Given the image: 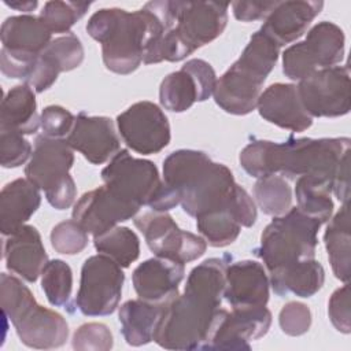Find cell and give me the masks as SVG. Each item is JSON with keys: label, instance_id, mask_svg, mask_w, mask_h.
I'll list each match as a JSON object with an SVG mask.
<instances>
[{"label": "cell", "instance_id": "obj_11", "mask_svg": "<svg viewBox=\"0 0 351 351\" xmlns=\"http://www.w3.org/2000/svg\"><path fill=\"white\" fill-rule=\"evenodd\" d=\"M125 274L110 256L97 254L85 259L81 267L75 307L88 317L112 314L121 300Z\"/></svg>", "mask_w": 351, "mask_h": 351}, {"label": "cell", "instance_id": "obj_15", "mask_svg": "<svg viewBox=\"0 0 351 351\" xmlns=\"http://www.w3.org/2000/svg\"><path fill=\"white\" fill-rule=\"evenodd\" d=\"M256 206L250 193L237 184L230 204L196 217V228L211 247H226L236 241L241 228H251L256 221Z\"/></svg>", "mask_w": 351, "mask_h": 351}, {"label": "cell", "instance_id": "obj_32", "mask_svg": "<svg viewBox=\"0 0 351 351\" xmlns=\"http://www.w3.org/2000/svg\"><path fill=\"white\" fill-rule=\"evenodd\" d=\"M159 101L171 112H184L202 101L200 89L193 75L184 67L167 74L159 86Z\"/></svg>", "mask_w": 351, "mask_h": 351}, {"label": "cell", "instance_id": "obj_37", "mask_svg": "<svg viewBox=\"0 0 351 351\" xmlns=\"http://www.w3.org/2000/svg\"><path fill=\"white\" fill-rule=\"evenodd\" d=\"M41 288L52 306H67L73 291L71 267L62 259L48 261L41 271Z\"/></svg>", "mask_w": 351, "mask_h": 351}, {"label": "cell", "instance_id": "obj_25", "mask_svg": "<svg viewBox=\"0 0 351 351\" xmlns=\"http://www.w3.org/2000/svg\"><path fill=\"white\" fill-rule=\"evenodd\" d=\"M41 189L27 178L5 184L0 193V230L8 236L32 218L41 204Z\"/></svg>", "mask_w": 351, "mask_h": 351}, {"label": "cell", "instance_id": "obj_5", "mask_svg": "<svg viewBox=\"0 0 351 351\" xmlns=\"http://www.w3.org/2000/svg\"><path fill=\"white\" fill-rule=\"evenodd\" d=\"M0 302L4 315L12 322L25 346L51 350L66 343L69 325L63 315L38 304L32 291L18 277L1 273Z\"/></svg>", "mask_w": 351, "mask_h": 351}, {"label": "cell", "instance_id": "obj_36", "mask_svg": "<svg viewBox=\"0 0 351 351\" xmlns=\"http://www.w3.org/2000/svg\"><path fill=\"white\" fill-rule=\"evenodd\" d=\"M278 53L280 47L265 33L258 30L251 36L236 62L266 80L278 60Z\"/></svg>", "mask_w": 351, "mask_h": 351}, {"label": "cell", "instance_id": "obj_12", "mask_svg": "<svg viewBox=\"0 0 351 351\" xmlns=\"http://www.w3.org/2000/svg\"><path fill=\"white\" fill-rule=\"evenodd\" d=\"M155 256L189 263L204 255L207 243L202 236L182 230L167 211H147L133 218Z\"/></svg>", "mask_w": 351, "mask_h": 351}, {"label": "cell", "instance_id": "obj_33", "mask_svg": "<svg viewBox=\"0 0 351 351\" xmlns=\"http://www.w3.org/2000/svg\"><path fill=\"white\" fill-rule=\"evenodd\" d=\"M295 181V196L298 202L296 207L321 223L328 222L335 208L330 197L332 186L326 182L308 177H299Z\"/></svg>", "mask_w": 351, "mask_h": 351}, {"label": "cell", "instance_id": "obj_16", "mask_svg": "<svg viewBox=\"0 0 351 351\" xmlns=\"http://www.w3.org/2000/svg\"><path fill=\"white\" fill-rule=\"evenodd\" d=\"M140 208L103 185L85 192L77 200L73 208V219L95 237L121 222L134 218Z\"/></svg>", "mask_w": 351, "mask_h": 351}, {"label": "cell", "instance_id": "obj_46", "mask_svg": "<svg viewBox=\"0 0 351 351\" xmlns=\"http://www.w3.org/2000/svg\"><path fill=\"white\" fill-rule=\"evenodd\" d=\"M276 4L277 1H233L230 5L237 21L252 22L266 19Z\"/></svg>", "mask_w": 351, "mask_h": 351}, {"label": "cell", "instance_id": "obj_9", "mask_svg": "<svg viewBox=\"0 0 351 351\" xmlns=\"http://www.w3.org/2000/svg\"><path fill=\"white\" fill-rule=\"evenodd\" d=\"M73 148L66 138L37 136L34 149L25 167V176L45 193L48 203L56 210L73 206L77 186L69 174L74 163Z\"/></svg>", "mask_w": 351, "mask_h": 351}, {"label": "cell", "instance_id": "obj_14", "mask_svg": "<svg viewBox=\"0 0 351 351\" xmlns=\"http://www.w3.org/2000/svg\"><path fill=\"white\" fill-rule=\"evenodd\" d=\"M119 134L125 144L141 155L160 152L170 143V123L165 112L152 101L132 104L117 117Z\"/></svg>", "mask_w": 351, "mask_h": 351}, {"label": "cell", "instance_id": "obj_23", "mask_svg": "<svg viewBox=\"0 0 351 351\" xmlns=\"http://www.w3.org/2000/svg\"><path fill=\"white\" fill-rule=\"evenodd\" d=\"M322 7V1L313 0L277 1L259 30L278 47L291 44L306 33Z\"/></svg>", "mask_w": 351, "mask_h": 351}, {"label": "cell", "instance_id": "obj_3", "mask_svg": "<svg viewBox=\"0 0 351 351\" xmlns=\"http://www.w3.org/2000/svg\"><path fill=\"white\" fill-rule=\"evenodd\" d=\"M165 30L160 18L147 4L133 12L117 7L100 8L86 23L88 34L101 44L106 69L121 75L133 73L144 63L148 49Z\"/></svg>", "mask_w": 351, "mask_h": 351}, {"label": "cell", "instance_id": "obj_17", "mask_svg": "<svg viewBox=\"0 0 351 351\" xmlns=\"http://www.w3.org/2000/svg\"><path fill=\"white\" fill-rule=\"evenodd\" d=\"M271 325V313L266 306L225 310L206 350H251L250 341L263 337Z\"/></svg>", "mask_w": 351, "mask_h": 351}, {"label": "cell", "instance_id": "obj_18", "mask_svg": "<svg viewBox=\"0 0 351 351\" xmlns=\"http://www.w3.org/2000/svg\"><path fill=\"white\" fill-rule=\"evenodd\" d=\"M66 141L92 165H103L121 151V140L114 121L108 117H90L85 112L75 117Z\"/></svg>", "mask_w": 351, "mask_h": 351}, {"label": "cell", "instance_id": "obj_35", "mask_svg": "<svg viewBox=\"0 0 351 351\" xmlns=\"http://www.w3.org/2000/svg\"><path fill=\"white\" fill-rule=\"evenodd\" d=\"M254 196L266 215H284L292 206V189L278 174L258 178L254 185Z\"/></svg>", "mask_w": 351, "mask_h": 351}, {"label": "cell", "instance_id": "obj_4", "mask_svg": "<svg viewBox=\"0 0 351 351\" xmlns=\"http://www.w3.org/2000/svg\"><path fill=\"white\" fill-rule=\"evenodd\" d=\"M163 182L191 217L225 208L237 186L233 173L197 149H178L163 160Z\"/></svg>", "mask_w": 351, "mask_h": 351}, {"label": "cell", "instance_id": "obj_26", "mask_svg": "<svg viewBox=\"0 0 351 351\" xmlns=\"http://www.w3.org/2000/svg\"><path fill=\"white\" fill-rule=\"evenodd\" d=\"M52 33L34 15H15L8 16L0 30V38L4 49L25 56L40 55L52 41Z\"/></svg>", "mask_w": 351, "mask_h": 351}, {"label": "cell", "instance_id": "obj_21", "mask_svg": "<svg viewBox=\"0 0 351 351\" xmlns=\"http://www.w3.org/2000/svg\"><path fill=\"white\" fill-rule=\"evenodd\" d=\"M266 80L234 62L217 80L214 100L225 112L247 115L256 108Z\"/></svg>", "mask_w": 351, "mask_h": 351}, {"label": "cell", "instance_id": "obj_8", "mask_svg": "<svg viewBox=\"0 0 351 351\" xmlns=\"http://www.w3.org/2000/svg\"><path fill=\"white\" fill-rule=\"evenodd\" d=\"M149 8L160 18L166 30H171L186 49L214 41L228 23L229 3L219 1H149Z\"/></svg>", "mask_w": 351, "mask_h": 351}, {"label": "cell", "instance_id": "obj_31", "mask_svg": "<svg viewBox=\"0 0 351 351\" xmlns=\"http://www.w3.org/2000/svg\"><path fill=\"white\" fill-rule=\"evenodd\" d=\"M82 60L84 47L73 33L53 38L37 58L41 71L55 81L60 73L71 71L81 66Z\"/></svg>", "mask_w": 351, "mask_h": 351}, {"label": "cell", "instance_id": "obj_43", "mask_svg": "<svg viewBox=\"0 0 351 351\" xmlns=\"http://www.w3.org/2000/svg\"><path fill=\"white\" fill-rule=\"evenodd\" d=\"M281 330L288 336H302L311 326V311L300 302H288L278 314Z\"/></svg>", "mask_w": 351, "mask_h": 351}, {"label": "cell", "instance_id": "obj_29", "mask_svg": "<svg viewBox=\"0 0 351 351\" xmlns=\"http://www.w3.org/2000/svg\"><path fill=\"white\" fill-rule=\"evenodd\" d=\"M269 281L274 293L278 296L293 293L299 298H311L322 288L325 270L322 265L313 258L270 273Z\"/></svg>", "mask_w": 351, "mask_h": 351}, {"label": "cell", "instance_id": "obj_27", "mask_svg": "<svg viewBox=\"0 0 351 351\" xmlns=\"http://www.w3.org/2000/svg\"><path fill=\"white\" fill-rule=\"evenodd\" d=\"M165 304H155L143 299L125 302L118 311L121 333L129 346L140 347L151 343Z\"/></svg>", "mask_w": 351, "mask_h": 351}, {"label": "cell", "instance_id": "obj_47", "mask_svg": "<svg viewBox=\"0 0 351 351\" xmlns=\"http://www.w3.org/2000/svg\"><path fill=\"white\" fill-rule=\"evenodd\" d=\"M332 192L341 203H348L350 199V151H347L337 166L332 181Z\"/></svg>", "mask_w": 351, "mask_h": 351}, {"label": "cell", "instance_id": "obj_1", "mask_svg": "<svg viewBox=\"0 0 351 351\" xmlns=\"http://www.w3.org/2000/svg\"><path fill=\"white\" fill-rule=\"evenodd\" d=\"M228 256L210 258L195 266L186 278L182 295L165 304L154 341L166 350H206L225 308Z\"/></svg>", "mask_w": 351, "mask_h": 351}, {"label": "cell", "instance_id": "obj_24", "mask_svg": "<svg viewBox=\"0 0 351 351\" xmlns=\"http://www.w3.org/2000/svg\"><path fill=\"white\" fill-rule=\"evenodd\" d=\"M4 261L10 271L27 282L37 281L48 263V255L38 230L32 225H23L5 236Z\"/></svg>", "mask_w": 351, "mask_h": 351}, {"label": "cell", "instance_id": "obj_20", "mask_svg": "<svg viewBox=\"0 0 351 351\" xmlns=\"http://www.w3.org/2000/svg\"><path fill=\"white\" fill-rule=\"evenodd\" d=\"M184 276L185 267L182 263L155 256L144 261L133 270L132 282L140 299L155 304H166L178 295V285Z\"/></svg>", "mask_w": 351, "mask_h": 351}, {"label": "cell", "instance_id": "obj_2", "mask_svg": "<svg viewBox=\"0 0 351 351\" xmlns=\"http://www.w3.org/2000/svg\"><path fill=\"white\" fill-rule=\"evenodd\" d=\"M348 137L310 138L291 136L284 143L254 140L239 155L244 171L255 178L280 174L288 180L308 177L332 186L341 156L350 151Z\"/></svg>", "mask_w": 351, "mask_h": 351}, {"label": "cell", "instance_id": "obj_19", "mask_svg": "<svg viewBox=\"0 0 351 351\" xmlns=\"http://www.w3.org/2000/svg\"><path fill=\"white\" fill-rule=\"evenodd\" d=\"M269 287V276L262 263L250 259L228 263L223 298L232 308L266 306Z\"/></svg>", "mask_w": 351, "mask_h": 351}, {"label": "cell", "instance_id": "obj_7", "mask_svg": "<svg viewBox=\"0 0 351 351\" xmlns=\"http://www.w3.org/2000/svg\"><path fill=\"white\" fill-rule=\"evenodd\" d=\"M101 180L114 193L138 207L169 211L180 204L178 196L163 182L154 162L134 158L128 149H121L108 162L101 170Z\"/></svg>", "mask_w": 351, "mask_h": 351}, {"label": "cell", "instance_id": "obj_45", "mask_svg": "<svg viewBox=\"0 0 351 351\" xmlns=\"http://www.w3.org/2000/svg\"><path fill=\"white\" fill-rule=\"evenodd\" d=\"M182 67L186 69L196 80L200 89L202 101L210 99L214 95V89L217 85V74L213 66L203 59H189L182 64Z\"/></svg>", "mask_w": 351, "mask_h": 351}, {"label": "cell", "instance_id": "obj_41", "mask_svg": "<svg viewBox=\"0 0 351 351\" xmlns=\"http://www.w3.org/2000/svg\"><path fill=\"white\" fill-rule=\"evenodd\" d=\"M32 154V145L23 134L12 130H0V163L3 167H19Z\"/></svg>", "mask_w": 351, "mask_h": 351}, {"label": "cell", "instance_id": "obj_39", "mask_svg": "<svg viewBox=\"0 0 351 351\" xmlns=\"http://www.w3.org/2000/svg\"><path fill=\"white\" fill-rule=\"evenodd\" d=\"M88 232L74 219H67L55 225L51 230L52 248L63 255H75L82 252L88 243Z\"/></svg>", "mask_w": 351, "mask_h": 351}, {"label": "cell", "instance_id": "obj_30", "mask_svg": "<svg viewBox=\"0 0 351 351\" xmlns=\"http://www.w3.org/2000/svg\"><path fill=\"white\" fill-rule=\"evenodd\" d=\"M324 241L335 277L343 282H348L351 263V230L348 203H343L341 208L333 217H330V222L326 226L324 234Z\"/></svg>", "mask_w": 351, "mask_h": 351}, {"label": "cell", "instance_id": "obj_22", "mask_svg": "<svg viewBox=\"0 0 351 351\" xmlns=\"http://www.w3.org/2000/svg\"><path fill=\"white\" fill-rule=\"evenodd\" d=\"M256 108L265 121L282 129L304 132L313 125L293 84H271L261 93Z\"/></svg>", "mask_w": 351, "mask_h": 351}, {"label": "cell", "instance_id": "obj_10", "mask_svg": "<svg viewBox=\"0 0 351 351\" xmlns=\"http://www.w3.org/2000/svg\"><path fill=\"white\" fill-rule=\"evenodd\" d=\"M344 33L336 23L318 22L303 41L284 51L282 73L289 80L300 81L317 70L333 67L344 59Z\"/></svg>", "mask_w": 351, "mask_h": 351}, {"label": "cell", "instance_id": "obj_6", "mask_svg": "<svg viewBox=\"0 0 351 351\" xmlns=\"http://www.w3.org/2000/svg\"><path fill=\"white\" fill-rule=\"evenodd\" d=\"M321 225L298 207H291L284 215L273 217V221L263 229L261 244L254 254L262 259L269 274L313 259Z\"/></svg>", "mask_w": 351, "mask_h": 351}, {"label": "cell", "instance_id": "obj_28", "mask_svg": "<svg viewBox=\"0 0 351 351\" xmlns=\"http://www.w3.org/2000/svg\"><path fill=\"white\" fill-rule=\"evenodd\" d=\"M40 128V115L34 90L27 84L11 88L0 107V130H12L21 134H33Z\"/></svg>", "mask_w": 351, "mask_h": 351}, {"label": "cell", "instance_id": "obj_44", "mask_svg": "<svg viewBox=\"0 0 351 351\" xmlns=\"http://www.w3.org/2000/svg\"><path fill=\"white\" fill-rule=\"evenodd\" d=\"M328 314L332 325L336 330L348 335L351 332V318H350V287L344 282L341 288H337L329 302Z\"/></svg>", "mask_w": 351, "mask_h": 351}, {"label": "cell", "instance_id": "obj_38", "mask_svg": "<svg viewBox=\"0 0 351 351\" xmlns=\"http://www.w3.org/2000/svg\"><path fill=\"white\" fill-rule=\"evenodd\" d=\"M89 1H47L40 12V19L51 33H70V29L86 14Z\"/></svg>", "mask_w": 351, "mask_h": 351}, {"label": "cell", "instance_id": "obj_42", "mask_svg": "<svg viewBox=\"0 0 351 351\" xmlns=\"http://www.w3.org/2000/svg\"><path fill=\"white\" fill-rule=\"evenodd\" d=\"M75 117L62 106H48L41 111L40 126L43 134L51 138H64L70 134Z\"/></svg>", "mask_w": 351, "mask_h": 351}, {"label": "cell", "instance_id": "obj_34", "mask_svg": "<svg viewBox=\"0 0 351 351\" xmlns=\"http://www.w3.org/2000/svg\"><path fill=\"white\" fill-rule=\"evenodd\" d=\"M99 254L110 256L121 267H129L140 255V239L126 226H114L93 237Z\"/></svg>", "mask_w": 351, "mask_h": 351}, {"label": "cell", "instance_id": "obj_40", "mask_svg": "<svg viewBox=\"0 0 351 351\" xmlns=\"http://www.w3.org/2000/svg\"><path fill=\"white\" fill-rule=\"evenodd\" d=\"M71 346L78 351H108L114 346V339L107 325L88 322L74 332Z\"/></svg>", "mask_w": 351, "mask_h": 351}, {"label": "cell", "instance_id": "obj_13", "mask_svg": "<svg viewBox=\"0 0 351 351\" xmlns=\"http://www.w3.org/2000/svg\"><path fill=\"white\" fill-rule=\"evenodd\" d=\"M296 88L299 99L311 118L343 117L350 111V71L347 66L317 70L300 80Z\"/></svg>", "mask_w": 351, "mask_h": 351}, {"label": "cell", "instance_id": "obj_48", "mask_svg": "<svg viewBox=\"0 0 351 351\" xmlns=\"http://www.w3.org/2000/svg\"><path fill=\"white\" fill-rule=\"evenodd\" d=\"M8 7L14 8V10H18V11H22V12H30L33 11L36 7H37V1L36 0H27V1H21V0H15V1H4Z\"/></svg>", "mask_w": 351, "mask_h": 351}]
</instances>
